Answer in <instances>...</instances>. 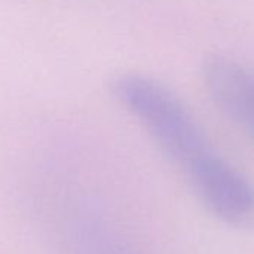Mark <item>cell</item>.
<instances>
[{"mask_svg": "<svg viewBox=\"0 0 254 254\" xmlns=\"http://www.w3.org/2000/svg\"><path fill=\"white\" fill-rule=\"evenodd\" d=\"M109 91L184 174L217 151L184 100L157 78L138 72L118 73L111 78Z\"/></svg>", "mask_w": 254, "mask_h": 254, "instance_id": "cell-1", "label": "cell"}, {"mask_svg": "<svg viewBox=\"0 0 254 254\" xmlns=\"http://www.w3.org/2000/svg\"><path fill=\"white\" fill-rule=\"evenodd\" d=\"M186 178L217 220L238 229L254 224V181L218 151L187 171Z\"/></svg>", "mask_w": 254, "mask_h": 254, "instance_id": "cell-2", "label": "cell"}, {"mask_svg": "<svg viewBox=\"0 0 254 254\" xmlns=\"http://www.w3.org/2000/svg\"><path fill=\"white\" fill-rule=\"evenodd\" d=\"M200 78L214 105L254 139V69L224 54H209Z\"/></svg>", "mask_w": 254, "mask_h": 254, "instance_id": "cell-3", "label": "cell"}, {"mask_svg": "<svg viewBox=\"0 0 254 254\" xmlns=\"http://www.w3.org/2000/svg\"><path fill=\"white\" fill-rule=\"evenodd\" d=\"M75 238L79 254H135L120 230L97 215L82 217L78 221Z\"/></svg>", "mask_w": 254, "mask_h": 254, "instance_id": "cell-4", "label": "cell"}]
</instances>
